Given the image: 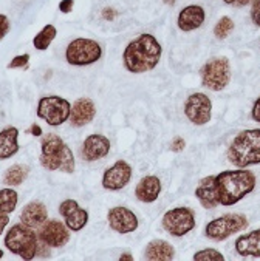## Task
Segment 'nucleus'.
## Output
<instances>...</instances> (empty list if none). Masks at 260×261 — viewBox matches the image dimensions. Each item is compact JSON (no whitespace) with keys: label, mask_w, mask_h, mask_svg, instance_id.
<instances>
[{"label":"nucleus","mask_w":260,"mask_h":261,"mask_svg":"<svg viewBox=\"0 0 260 261\" xmlns=\"http://www.w3.org/2000/svg\"><path fill=\"white\" fill-rule=\"evenodd\" d=\"M161 59V45L152 34H141L132 40L123 55L124 67L130 73H146L153 70Z\"/></svg>","instance_id":"nucleus-1"},{"label":"nucleus","mask_w":260,"mask_h":261,"mask_svg":"<svg viewBox=\"0 0 260 261\" xmlns=\"http://www.w3.org/2000/svg\"><path fill=\"white\" fill-rule=\"evenodd\" d=\"M219 202L222 205H234L255 187V175L251 170H225L216 176Z\"/></svg>","instance_id":"nucleus-2"},{"label":"nucleus","mask_w":260,"mask_h":261,"mask_svg":"<svg viewBox=\"0 0 260 261\" xmlns=\"http://www.w3.org/2000/svg\"><path fill=\"white\" fill-rule=\"evenodd\" d=\"M40 150V164L46 170H61L64 173L75 172V156L68 145L58 135H45Z\"/></svg>","instance_id":"nucleus-3"},{"label":"nucleus","mask_w":260,"mask_h":261,"mask_svg":"<svg viewBox=\"0 0 260 261\" xmlns=\"http://www.w3.org/2000/svg\"><path fill=\"white\" fill-rule=\"evenodd\" d=\"M228 160L240 169L260 164V128L240 132L228 150Z\"/></svg>","instance_id":"nucleus-4"},{"label":"nucleus","mask_w":260,"mask_h":261,"mask_svg":"<svg viewBox=\"0 0 260 261\" xmlns=\"http://www.w3.org/2000/svg\"><path fill=\"white\" fill-rule=\"evenodd\" d=\"M37 243H39V237L36 235V232L25 226L23 223L20 224H14L5 237V246L7 249L14 253L19 255L22 259H33L36 258V252H37Z\"/></svg>","instance_id":"nucleus-5"},{"label":"nucleus","mask_w":260,"mask_h":261,"mask_svg":"<svg viewBox=\"0 0 260 261\" xmlns=\"http://www.w3.org/2000/svg\"><path fill=\"white\" fill-rule=\"evenodd\" d=\"M102 56V48L96 40L79 37L68 43L65 49V59L70 65L87 67L98 62Z\"/></svg>","instance_id":"nucleus-6"},{"label":"nucleus","mask_w":260,"mask_h":261,"mask_svg":"<svg viewBox=\"0 0 260 261\" xmlns=\"http://www.w3.org/2000/svg\"><path fill=\"white\" fill-rule=\"evenodd\" d=\"M72 106L70 102L59 96H45L39 100L37 116L43 119L48 125L58 127L68 121Z\"/></svg>","instance_id":"nucleus-7"},{"label":"nucleus","mask_w":260,"mask_h":261,"mask_svg":"<svg viewBox=\"0 0 260 261\" xmlns=\"http://www.w3.org/2000/svg\"><path fill=\"white\" fill-rule=\"evenodd\" d=\"M201 84L212 91H222L226 88L231 79V65L226 58H217L206 62L200 70Z\"/></svg>","instance_id":"nucleus-8"},{"label":"nucleus","mask_w":260,"mask_h":261,"mask_svg":"<svg viewBox=\"0 0 260 261\" xmlns=\"http://www.w3.org/2000/svg\"><path fill=\"white\" fill-rule=\"evenodd\" d=\"M246 226H248V220L245 215H239V214L223 215L207 223V226L204 227V235L216 241H223L231 235L240 232Z\"/></svg>","instance_id":"nucleus-9"},{"label":"nucleus","mask_w":260,"mask_h":261,"mask_svg":"<svg viewBox=\"0 0 260 261\" xmlns=\"http://www.w3.org/2000/svg\"><path fill=\"white\" fill-rule=\"evenodd\" d=\"M163 227L172 237H184L195 227V214L189 207H175L163 217Z\"/></svg>","instance_id":"nucleus-10"},{"label":"nucleus","mask_w":260,"mask_h":261,"mask_svg":"<svg viewBox=\"0 0 260 261\" xmlns=\"http://www.w3.org/2000/svg\"><path fill=\"white\" fill-rule=\"evenodd\" d=\"M212 102L204 93H194L184 103V115L194 125H204L211 121Z\"/></svg>","instance_id":"nucleus-11"},{"label":"nucleus","mask_w":260,"mask_h":261,"mask_svg":"<svg viewBox=\"0 0 260 261\" xmlns=\"http://www.w3.org/2000/svg\"><path fill=\"white\" fill-rule=\"evenodd\" d=\"M132 179V167L126 161H116L110 169L104 172L102 176V187L106 190H121L124 189Z\"/></svg>","instance_id":"nucleus-12"},{"label":"nucleus","mask_w":260,"mask_h":261,"mask_svg":"<svg viewBox=\"0 0 260 261\" xmlns=\"http://www.w3.org/2000/svg\"><path fill=\"white\" fill-rule=\"evenodd\" d=\"M37 237H39V240L46 243L50 247H62L68 243L70 232L64 223H61L58 220H50L40 226Z\"/></svg>","instance_id":"nucleus-13"},{"label":"nucleus","mask_w":260,"mask_h":261,"mask_svg":"<svg viewBox=\"0 0 260 261\" xmlns=\"http://www.w3.org/2000/svg\"><path fill=\"white\" fill-rule=\"evenodd\" d=\"M107 221L110 229L118 233H130L138 229V218L127 207L118 205L112 207L107 214Z\"/></svg>","instance_id":"nucleus-14"},{"label":"nucleus","mask_w":260,"mask_h":261,"mask_svg":"<svg viewBox=\"0 0 260 261\" xmlns=\"http://www.w3.org/2000/svg\"><path fill=\"white\" fill-rule=\"evenodd\" d=\"M59 214L64 217L68 230L73 232H79L88 223V212L85 208H82L75 199H65L59 205Z\"/></svg>","instance_id":"nucleus-15"},{"label":"nucleus","mask_w":260,"mask_h":261,"mask_svg":"<svg viewBox=\"0 0 260 261\" xmlns=\"http://www.w3.org/2000/svg\"><path fill=\"white\" fill-rule=\"evenodd\" d=\"M110 151V141L104 135H90L81 148L82 160L87 163L99 161Z\"/></svg>","instance_id":"nucleus-16"},{"label":"nucleus","mask_w":260,"mask_h":261,"mask_svg":"<svg viewBox=\"0 0 260 261\" xmlns=\"http://www.w3.org/2000/svg\"><path fill=\"white\" fill-rule=\"evenodd\" d=\"M94 115H96V107H94L93 100H90L87 97H81L72 106L68 119L73 127H84L93 121Z\"/></svg>","instance_id":"nucleus-17"},{"label":"nucleus","mask_w":260,"mask_h":261,"mask_svg":"<svg viewBox=\"0 0 260 261\" xmlns=\"http://www.w3.org/2000/svg\"><path fill=\"white\" fill-rule=\"evenodd\" d=\"M206 19V13L204 8L200 5H189L186 8H183L178 14V20L177 25L181 31L184 33H191L197 28H200L203 25Z\"/></svg>","instance_id":"nucleus-18"},{"label":"nucleus","mask_w":260,"mask_h":261,"mask_svg":"<svg viewBox=\"0 0 260 261\" xmlns=\"http://www.w3.org/2000/svg\"><path fill=\"white\" fill-rule=\"evenodd\" d=\"M195 196L198 198L200 204L204 208H214L219 202V192L216 184V176H206L200 181L198 187L195 189Z\"/></svg>","instance_id":"nucleus-19"},{"label":"nucleus","mask_w":260,"mask_h":261,"mask_svg":"<svg viewBox=\"0 0 260 261\" xmlns=\"http://www.w3.org/2000/svg\"><path fill=\"white\" fill-rule=\"evenodd\" d=\"M46 218H48L46 207L39 201L27 204L20 214V221L31 229H40V226L46 221Z\"/></svg>","instance_id":"nucleus-20"},{"label":"nucleus","mask_w":260,"mask_h":261,"mask_svg":"<svg viewBox=\"0 0 260 261\" xmlns=\"http://www.w3.org/2000/svg\"><path fill=\"white\" fill-rule=\"evenodd\" d=\"M160 192H161V181L153 175L144 176L135 189V195L141 202L157 201L160 196Z\"/></svg>","instance_id":"nucleus-21"},{"label":"nucleus","mask_w":260,"mask_h":261,"mask_svg":"<svg viewBox=\"0 0 260 261\" xmlns=\"http://www.w3.org/2000/svg\"><path fill=\"white\" fill-rule=\"evenodd\" d=\"M235 250L240 256H260V229L242 235L235 241Z\"/></svg>","instance_id":"nucleus-22"},{"label":"nucleus","mask_w":260,"mask_h":261,"mask_svg":"<svg viewBox=\"0 0 260 261\" xmlns=\"http://www.w3.org/2000/svg\"><path fill=\"white\" fill-rule=\"evenodd\" d=\"M174 256H175L174 246L164 240L150 241L144 250V258L150 261H168V259H174Z\"/></svg>","instance_id":"nucleus-23"},{"label":"nucleus","mask_w":260,"mask_h":261,"mask_svg":"<svg viewBox=\"0 0 260 261\" xmlns=\"http://www.w3.org/2000/svg\"><path fill=\"white\" fill-rule=\"evenodd\" d=\"M19 130L16 127H7L0 132V160H8L19 151Z\"/></svg>","instance_id":"nucleus-24"},{"label":"nucleus","mask_w":260,"mask_h":261,"mask_svg":"<svg viewBox=\"0 0 260 261\" xmlns=\"http://www.w3.org/2000/svg\"><path fill=\"white\" fill-rule=\"evenodd\" d=\"M17 192L14 189H4L0 190V217L10 215L16 211L17 205Z\"/></svg>","instance_id":"nucleus-25"},{"label":"nucleus","mask_w":260,"mask_h":261,"mask_svg":"<svg viewBox=\"0 0 260 261\" xmlns=\"http://www.w3.org/2000/svg\"><path fill=\"white\" fill-rule=\"evenodd\" d=\"M56 34H58L56 27H53V25H45V27L36 34V37L33 39L34 48L39 49V51H45V49L50 46V43L53 42V39L56 37Z\"/></svg>","instance_id":"nucleus-26"},{"label":"nucleus","mask_w":260,"mask_h":261,"mask_svg":"<svg viewBox=\"0 0 260 261\" xmlns=\"http://www.w3.org/2000/svg\"><path fill=\"white\" fill-rule=\"evenodd\" d=\"M28 173H30V169L27 166H23V164L22 166H13L7 170V173L4 176V182L10 187L19 186L27 179Z\"/></svg>","instance_id":"nucleus-27"},{"label":"nucleus","mask_w":260,"mask_h":261,"mask_svg":"<svg viewBox=\"0 0 260 261\" xmlns=\"http://www.w3.org/2000/svg\"><path fill=\"white\" fill-rule=\"evenodd\" d=\"M232 30H234V22H232V19L228 17V16H223V17L217 22V25H216V28H214V34H216L217 39L223 40V39H226V37L231 34Z\"/></svg>","instance_id":"nucleus-28"},{"label":"nucleus","mask_w":260,"mask_h":261,"mask_svg":"<svg viewBox=\"0 0 260 261\" xmlns=\"http://www.w3.org/2000/svg\"><path fill=\"white\" fill-rule=\"evenodd\" d=\"M192 258L194 261H223L225 259V256L217 249H212V247L195 252Z\"/></svg>","instance_id":"nucleus-29"},{"label":"nucleus","mask_w":260,"mask_h":261,"mask_svg":"<svg viewBox=\"0 0 260 261\" xmlns=\"http://www.w3.org/2000/svg\"><path fill=\"white\" fill-rule=\"evenodd\" d=\"M28 62H30V55H22V56H16L11 62H10V65H8V68H25L27 65H28Z\"/></svg>","instance_id":"nucleus-30"},{"label":"nucleus","mask_w":260,"mask_h":261,"mask_svg":"<svg viewBox=\"0 0 260 261\" xmlns=\"http://www.w3.org/2000/svg\"><path fill=\"white\" fill-rule=\"evenodd\" d=\"M251 19L254 25L260 27V0H252V7H251Z\"/></svg>","instance_id":"nucleus-31"},{"label":"nucleus","mask_w":260,"mask_h":261,"mask_svg":"<svg viewBox=\"0 0 260 261\" xmlns=\"http://www.w3.org/2000/svg\"><path fill=\"white\" fill-rule=\"evenodd\" d=\"M10 31V20L5 14H0V40H2Z\"/></svg>","instance_id":"nucleus-32"},{"label":"nucleus","mask_w":260,"mask_h":261,"mask_svg":"<svg viewBox=\"0 0 260 261\" xmlns=\"http://www.w3.org/2000/svg\"><path fill=\"white\" fill-rule=\"evenodd\" d=\"M36 256H39V258H50V246L46 243H43L42 240H39V243H37Z\"/></svg>","instance_id":"nucleus-33"},{"label":"nucleus","mask_w":260,"mask_h":261,"mask_svg":"<svg viewBox=\"0 0 260 261\" xmlns=\"http://www.w3.org/2000/svg\"><path fill=\"white\" fill-rule=\"evenodd\" d=\"M184 147H186V142H184V139H183V138H175V139L172 141V144H171V150H172V151H175V153L183 151V150H184Z\"/></svg>","instance_id":"nucleus-34"},{"label":"nucleus","mask_w":260,"mask_h":261,"mask_svg":"<svg viewBox=\"0 0 260 261\" xmlns=\"http://www.w3.org/2000/svg\"><path fill=\"white\" fill-rule=\"evenodd\" d=\"M73 0H62V2L59 4V11L61 13H64V14H68V13H72V10H73Z\"/></svg>","instance_id":"nucleus-35"},{"label":"nucleus","mask_w":260,"mask_h":261,"mask_svg":"<svg viewBox=\"0 0 260 261\" xmlns=\"http://www.w3.org/2000/svg\"><path fill=\"white\" fill-rule=\"evenodd\" d=\"M251 116L255 122H260V97L254 102V107H252V112H251Z\"/></svg>","instance_id":"nucleus-36"},{"label":"nucleus","mask_w":260,"mask_h":261,"mask_svg":"<svg viewBox=\"0 0 260 261\" xmlns=\"http://www.w3.org/2000/svg\"><path fill=\"white\" fill-rule=\"evenodd\" d=\"M226 5H231V7H235V8H240V7H246L248 4H251L252 0H223Z\"/></svg>","instance_id":"nucleus-37"},{"label":"nucleus","mask_w":260,"mask_h":261,"mask_svg":"<svg viewBox=\"0 0 260 261\" xmlns=\"http://www.w3.org/2000/svg\"><path fill=\"white\" fill-rule=\"evenodd\" d=\"M8 223H10V217H8V215L0 217V235L4 233V230H5V227H7Z\"/></svg>","instance_id":"nucleus-38"},{"label":"nucleus","mask_w":260,"mask_h":261,"mask_svg":"<svg viewBox=\"0 0 260 261\" xmlns=\"http://www.w3.org/2000/svg\"><path fill=\"white\" fill-rule=\"evenodd\" d=\"M102 16L106 17L107 20H113L115 19V10H112V8H106L102 11Z\"/></svg>","instance_id":"nucleus-39"},{"label":"nucleus","mask_w":260,"mask_h":261,"mask_svg":"<svg viewBox=\"0 0 260 261\" xmlns=\"http://www.w3.org/2000/svg\"><path fill=\"white\" fill-rule=\"evenodd\" d=\"M30 132H31L34 136H40V135H42V130H40V127H39L37 124H33L31 128H30Z\"/></svg>","instance_id":"nucleus-40"},{"label":"nucleus","mask_w":260,"mask_h":261,"mask_svg":"<svg viewBox=\"0 0 260 261\" xmlns=\"http://www.w3.org/2000/svg\"><path fill=\"white\" fill-rule=\"evenodd\" d=\"M120 259H133V256L130 253H124V255L120 256Z\"/></svg>","instance_id":"nucleus-41"},{"label":"nucleus","mask_w":260,"mask_h":261,"mask_svg":"<svg viewBox=\"0 0 260 261\" xmlns=\"http://www.w3.org/2000/svg\"><path fill=\"white\" fill-rule=\"evenodd\" d=\"M163 2H164L166 5H169V7H174V5H175V0H163Z\"/></svg>","instance_id":"nucleus-42"},{"label":"nucleus","mask_w":260,"mask_h":261,"mask_svg":"<svg viewBox=\"0 0 260 261\" xmlns=\"http://www.w3.org/2000/svg\"><path fill=\"white\" fill-rule=\"evenodd\" d=\"M2 256H4V250H2V249H0V258H2Z\"/></svg>","instance_id":"nucleus-43"}]
</instances>
